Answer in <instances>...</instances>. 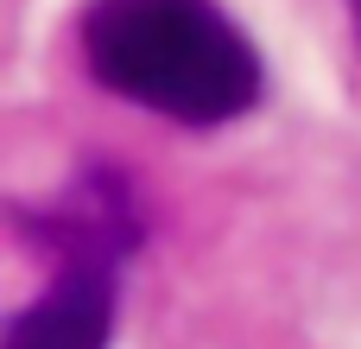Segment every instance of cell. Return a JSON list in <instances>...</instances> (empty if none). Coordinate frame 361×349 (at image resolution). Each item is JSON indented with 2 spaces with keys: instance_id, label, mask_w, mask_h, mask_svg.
Instances as JSON below:
<instances>
[{
  "instance_id": "6da1fadb",
  "label": "cell",
  "mask_w": 361,
  "mask_h": 349,
  "mask_svg": "<svg viewBox=\"0 0 361 349\" xmlns=\"http://www.w3.org/2000/svg\"><path fill=\"white\" fill-rule=\"evenodd\" d=\"M76 38L102 89L184 127H228L267 95L254 38L216 0H89Z\"/></svg>"
},
{
  "instance_id": "7a4b0ae2",
  "label": "cell",
  "mask_w": 361,
  "mask_h": 349,
  "mask_svg": "<svg viewBox=\"0 0 361 349\" xmlns=\"http://www.w3.org/2000/svg\"><path fill=\"white\" fill-rule=\"evenodd\" d=\"M25 235H38L57 254V267H127L146 223H140V203L127 197V184L108 165H89L44 210H25Z\"/></svg>"
},
{
  "instance_id": "3957f363",
  "label": "cell",
  "mask_w": 361,
  "mask_h": 349,
  "mask_svg": "<svg viewBox=\"0 0 361 349\" xmlns=\"http://www.w3.org/2000/svg\"><path fill=\"white\" fill-rule=\"evenodd\" d=\"M121 267H57L51 286L13 318L6 349H108Z\"/></svg>"
},
{
  "instance_id": "277c9868",
  "label": "cell",
  "mask_w": 361,
  "mask_h": 349,
  "mask_svg": "<svg viewBox=\"0 0 361 349\" xmlns=\"http://www.w3.org/2000/svg\"><path fill=\"white\" fill-rule=\"evenodd\" d=\"M349 6H355V32H361V0H349Z\"/></svg>"
}]
</instances>
